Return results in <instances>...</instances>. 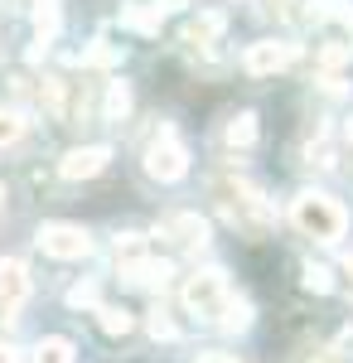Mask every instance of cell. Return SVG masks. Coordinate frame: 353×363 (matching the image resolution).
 <instances>
[{
	"mask_svg": "<svg viewBox=\"0 0 353 363\" xmlns=\"http://www.w3.org/2000/svg\"><path fill=\"white\" fill-rule=\"evenodd\" d=\"M160 20H164V5H150V0H140V5H126V10H121V25L140 29V34H160Z\"/></svg>",
	"mask_w": 353,
	"mask_h": 363,
	"instance_id": "obj_12",
	"label": "cell"
},
{
	"mask_svg": "<svg viewBox=\"0 0 353 363\" xmlns=\"http://www.w3.org/2000/svg\"><path fill=\"white\" fill-rule=\"evenodd\" d=\"M160 238H169V242H179V247H203L208 242V223L198 218V213H174V218H164L160 223Z\"/></svg>",
	"mask_w": 353,
	"mask_h": 363,
	"instance_id": "obj_10",
	"label": "cell"
},
{
	"mask_svg": "<svg viewBox=\"0 0 353 363\" xmlns=\"http://www.w3.org/2000/svg\"><path fill=\"white\" fill-rule=\"evenodd\" d=\"M198 363H232L228 354H208V359H198Z\"/></svg>",
	"mask_w": 353,
	"mask_h": 363,
	"instance_id": "obj_29",
	"label": "cell"
},
{
	"mask_svg": "<svg viewBox=\"0 0 353 363\" xmlns=\"http://www.w3.org/2000/svg\"><path fill=\"white\" fill-rule=\"evenodd\" d=\"M150 335H155V339H174L179 330H174V320H169L164 310H150Z\"/></svg>",
	"mask_w": 353,
	"mask_h": 363,
	"instance_id": "obj_22",
	"label": "cell"
},
{
	"mask_svg": "<svg viewBox=\"0 0 353 363\" xmlns=\"http://www.w3.org/2000/svg\"><path fill=\"white\" fill-rule=\"evenodd\" d=\"M344 272H349V281H353V252H349V257H344Z\"/></svg>",
	"mask_w": 353,
	"mask_h": 363,
	"instance_id": "obj_30",
	"label": "cell"
},
{
	"mask_svg": "<svg viewBox=\"0 0 353 363\" xmlns=\"http://www.w3.org/2000/svg\"><path fill=\"white\" fill-rule=\"evenodd\" d=\"M39 247L58 257V262H73V257H87L92 252V238L82 228H68V223H44L39 228Z\"/></svg>",
	"mask_w": 353,
	"mask_h": 363,
	"instance_id": "obj_5",
	"label": "cell"
},
{
	"mask_svg": "<svg viewBox=\"0 0 353 363\" xmlns=\"http://www.w3.org/2000/svg\"><path fill=\"white\" fill-rule=\"evenodd\" d=\"M82 63H92V68H111V63H121V49H111V44H92Z\"/></svg>",
	"mask_w": 353,
	"mask_h": 363,
	"instance_id": "obj_19",
	"label": "cell"
},
{
	"mask_svg": "<svg viewBox=\"0 0 353 363\" xmlns=\"http://www.w3.org/2000/svg\"><path fill=\"white\" fill-rule=\"evenodd\" d=\"M126 112H131V87H126V83H111L107 87V102H102V116H107V121H121Z\"/></svg>",
	"mask_w": 353,
	"mask_h": 363,
	"instance_id": "obj_14",
	"label": "cell"
},
{
	"mask_svg": "<svg viewBox=\"0 0 353 363\" xmlns=\"http://www.w3.org/2000/svg\"><path fill=\"white\" fill-rule=\"evenodd\" d=\"M305 286H310V291H334V281H329V272H325V267H315V262L305 267Z\"/></svg>",
	"mask_w": 353,
	"mask_h": 363,
	"instance_id": "obj_23",
	"label": "cell"
},
{
	"mask_svg": "<svg viewBox=\"0 0 353 363\" xmlns=\"http://www.w3.org/2000/svg\"><path fill=\"white\" fill-rule=\"evenodd\" d=\"M339 10H344V0H310V15L315 20H334Z\"/></svg>",
	"mask_w": 353,
	"mask_h": 363,
	"instance_id": "obj_25",
	"label": "cell"
},
{
	"mask_svg": "<svg viewBox=\"0 0 353 363\" xmlns=\"http://www.w3.org/2000/svg\"><path fill=\"white\" fill-rule=\"evenodd\" d=\"M25 136V116L20 112H0V145H10V140Z\"/></svg>",
	"mask_w": 353,
	"mask_h": 363,
	"instance_id": "obj_20",
	"label": "cell"
},
{
	"mask_svg": "<svg viewBox=\"0 0 353 363\" xmlns=\"http://www.w3.org/2000/svg\"><path fill=\"white\" fill-rule=\"evenodd\" d=\"M291 218H296V228L305 233V238H315V242H339V238H344V228H349V213L339 208V199L315 194V189L296 194Z\"/></svg>",
	"mask_w": 353,
	"mask_h": 363,
	"instance_id": "obj_2",
	"label": "cell"
},
{
	"mask_svg": "<svg viewBox=\"0 0 353 363\" xmlns=\"http://www.w3.org/2000/svg\"><path fill=\"white\" fill-rule=\"evenodd\" d=\"M334 20H339V25H344V29H349V34H353V5H344V10H339Z\"/></svg>",
	"mask_w": 353,
	"mask_h": 363,
	"instance_id": "obj_27",
	"label": "cell"
},
{
	"mask_svg": "<svg viewBox=\"0 0 353 363\" xmlns=\"http://www.w3.org/2000/svg\"><path fill=\"white\" fill-rule=\"evenodd\" d=\"M300 363H315V359H300Z\"/></svg>",
	"mask_w": 353,
	"mask_h": 363,
	"instance_id": "obj_32",
	"label": "cell"
},
{
	"mask_svg": "<svg viewBox=\"0 0 353 363\" xmlns=\"http://www.w3.org/2000/svg\"><path fill=\"white\" fill-rule=\"evenodd\" d=\"M223 140H228V145H237V150H247V145L257 140V116H252V112H237L232 121H228Z\"/></svg>",
	"mask_w": 353,
	"mask_h": 363,
	"instance_id": "obj_13",
	"label": "cell"
},
{
	"mask_svg": "<svg viewBox=\"0 0 353 363\" xmlns=\"http://www.w3.org/2000/svg\"><path fill=\"white\" fill-rule=\"evenodd\" d=\"M349 54H353L349 44H329V49H320V63H325V68H339Z\"/></svg>",
	"mask_w": 353,
	"mask_h": 363,
	"instance_id": "obj_24",
	"label": "cell"
},
{
	"mask_svg": "<svg viewBox=\"0 0 353 363\" xmlns=\"http://www.w3.org/2000/svg\"><path fill=\"white\" fill-rule=\"evenodd\" d=\"M97 325H102L107 335H126V330H131V315L121 306H97Z\"/></svg>",
	"mask_w": 353,
	"mask_h": 363,
	"instance_id": "obj_18",
	"label": "cell"
},
{
	"mask_svg": "<svg viewBox=\"0 0 353 363\" xmlns=\"http://www.w3.org/2000/svg\"><path fill=\"white\" fill-rule=\"evenodd\" d=\"M145 174H150V179H160V184L184 179V174H189V150H184L174 136H160L150 150H145Z\"/></svg>",
	"mask_w": 353,
	"mask_h": 363,
	"instance_id": "obj_4",
	"label": "cell"
},
{
	"mask_svg": "<svg viewBox=\"0 0 353 363\" xmlns=\"http://www.w3.org/2000/svg\"><path fill=\"white\" fill-rule=\"evenodd\" d=\"M25 296H29V272H25V262L5 257V262H0V320H10L15 310L25 306Z\"/></svg>",
	"mask_w": 353,
	"mask_h": 363,
	"instance_id": "obj_6",
	"label": "cell"
},
{
	"mask_svg": "<svg viewBox=\"0 0 353 363\" xmlns=\"http://www.w3.org/2000/svg\"><path fill=\"white\" fill-rule=\"evenodd\" d=\"M296 58V44H276V39H262V44H252L247 49V73H281L286 63Z\"/></svg>",
	"mask_w": 353,
	"mask_h": 363,
	"instance_id": "obj_9",
	"label": "cell"
},
{
	"mask_svg": "<svg viewBox=\"0 0 353 363\" xmlns=\"http://www.w3.org/2000/svg\"><path fill=\"white\" fill-rule=\"evenodd\" d=\"M34 363H73V344L68 339H44L39 349H34Z\"/></svg>",
	"mask_w": 353,
	"mask_h": 363,
	"instance_id": "obj_15",
	"label": "cell"
},
{
	"mask_svg": "<svg viewBox=\"0 0 353 363\" xmlns=\"http://www.w3.org/2000/svg\"><path fill=\"white\" fill-rule=\"evenodd\" d=\"M169 272H174V267H169L164 257H131V262H121V281H126V286H140V291L164 286Z\"/></svg>",
	"mask_w": 353,
	"mask_h": 363,
	"instance_id": "obj_7",
	"label": "cell"
},
{
	"mask_svg": "<svg viewBox=\"0 0 353 363\" xmlns=\"http://www.w3.org/2000/svg\"><path fill=\"white\" fill-rule=\"evenodd\" d=\"M223 29H228V15H223V10H203L198 20H189V25H184V44H194V49H208Z\"/></svg>",
	"mask_w": 353,
	"mask_h": 363,
	"instance_id": "obj_11",
	"label": "cell"
},
{
	"mask_svg": "<svg viewBox=\"0 0 353 363\" xmlns=\"http://www.w3.org/2000/svg\"><path fill=\"white\" fill-rule=\"evenodd\" d=\"M213 199H218V208H223V218L232 228H242V233H252V238H262V233L276 223L271 203L257 194L247 179H232V174L213 179Z\"/></svg>",
	"mask_w": 353,
	"mask_h": 363,
	"instance_id": "obj_1",
	"label": "cell"
},
{
	"mask_svg": "<svg viewBox=\"0 0 353 363\" xmlns=\"http://www.w3.org/2000/svg\"><path fill=\"white\" fill-rule=\"evenodd\" d=\"M34 29H39V44H49L58 34V5L54 0H39V10H34Z\"/></svg>",
	"mask_w": 353,
	"mask_h": 363,
	"instance_id": "obj_16",
	"label": "cell"
},
{
	"mask_svg": "<svg viewBox=\"0 0 353 363\" xmlns=\"http://www.w3.org/2000/svg\"><path fill=\"white\" fill-rule=\"evenodd\" d=\"M344 136H349V140H353V116H349V126H344Z\"/></svg>",
	"mask_w": 353,
	"mask_h": 363,
	"instance_id": "obj_31",
	"label": "cell"
},
{
	"mask_svg": "<svg viewBox=\"0 0 353 363\" xmlns=\"http://www.w3.org/2000/svg\"><path fill=\"white\" fill-rule=\"evenodd\" d=\"M0 363H15V349L10 344H0Z\"/></svg>",
	"mask_w": 353,
	"mask_h": 363,
	"instance_id": "obj_28",
	"label": "cell"
},
{
	"mask_svg": "<svg viewBox=\"0 0 353 363\" xmlns=\"http://www.w3.org/2000/svg\"><path fill=\"white\" fill-rule=\"evenodd\" d=\"M291 5H296V0H267V10H271V15H291Z\"/></svg>",
	"mask_w": 353,
	"mask_h": 363,
	"instance_id": "obj_26",
	"label": "cell"
},
{
	"mask_svg": "<svg viewBox=\"0 0 353 363\" xmlns=\"http://www.w3.org/2000/svg\"><path fill=\"white\" fill-rule=\"evenodd\" d=\"M68 306H73V310H92V306H97V281L73 286V291H68Z\"/></svg>",
	"mask_w": 353,
	"mask_h": 363,
	"instance_id": "obj_21",
	"label": "cell"
},
{
	"mask_svg": "<svg viewBox=\"0 0 353 363\" xmlns=\"http://www.w3.org/2000/svg\"><path fill=\"white\" fill-rule=\"evenodd\" d=\"M228 306V277L218 272V267H203V272H194L189 286H184V310L198 315V320H218Z\"/></svg>",
	"mask_w": 353,
	"mask_h": 363,
	"instance_id": "obj_3",
	"label": "cell"
},
{
	"mask_svg": "<svg viewBox=\"0 0 353 363\" xmlns=\"http://www.w3.org/2000/svg\"><path fill=\"white\" fill-rule=\"evenodd\" d=\"M218 325H223V330H247V325H252V306L228 296V306H223V315H218Z\"/></svg>",
	"mask_w": 353,
	"mask_h": 363,
	"instance_id": "obj_17",
	"label": "cell"
},
{
	"mask_svg": "<svg viewBox=\"0 0 353 363\" xmlns=\"http://www.w3.org/2000/svg\"><path fill=\"white\" fill-rule=\"evenodd\" d=\"M111 160V150L107 145H78V150H68L63 155V179H92V174H102Z\"/></svg>",
	"mask_w": 353,
	"mask_h": 363,
	"instance_id": "obj_8",
	"label": "cell"
}]
</instances>
